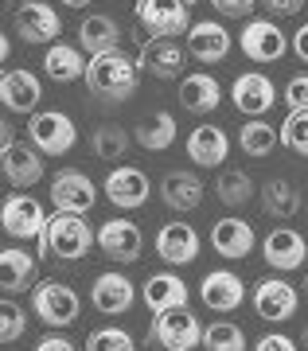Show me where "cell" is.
I'll list each match as a JSON object with an SVG mask.
<instances>
[{
    "label": "cell",
    "mask_w": 308,
    "mask_h": 351,
    "mask_svg": "<svg viewBox=\"0 0 308 351\" xmlns=\"http://www.w3.org/2000/svg\"><path fill=\"white\" fill-rule=\"evenodd\" d=\"M305 4H308V0H305Z\"/></svg>",
    "instance_id": "obj_52"
},
{
    "label": "cell",
    "mask_w": 308,
    "mask_h": 351,
    "mask_svg": "<svg viewBox=\"0 0 308 351\" xmlns=\"http://www.w3.org/2000/svg\"><path fill=\"white\" fill-rule=\"evenodd\" d=\"M24 332H27V313L12 301V297H4V301H0V339H4V343H16Z\"/></svg>",
    "instance_id": "obj_39"
},
{
    "label": "cell",
    "mask_w": 308,
    "mask_h": 351,
    "mask_svg": "<svg viewBox=\"0 0 308 351\" xmlns=\"http://www.w3.org/2000/svg\"><path fill=\"white\" fill-rule=\"evenodd\" d=\"M305 293H308V281H305Z\"/></svg>",
    "instance_id": "obj_51"
},
{
    "label": "cell",
    "mask_w": 308,
    "mask_h": 351,
    "mask_svg": "<svg viewBox=\"0 0 308 351\" xmlns=\"http://www.w3.org/2000/svg\"><path fill=\"white\" fill-rule=\"evenodd\" d=\"M86 351H137V339L117 324H106V328H94L82 343Z\"/></svg>",
    "instance_id": "obj_37"
},
{
    "label": "cell",
    "mask_w": 308,
    "mask_h": 351,
    "mask_svg": "<svg viewBox=\"0 0 308 351\" xmlns=\"http://www.w3.org/2000/svg\"><path fill=\"white\" fill-rule=\"evenodd\" d=\"M230 101L238 106L242 117H265V113L277 106V86H273V78L261 75V71H242V75L230 82Z\"/></svg>",
    "instance_id": "obj_14"
},
{
    "label": "cell",
    "mask_w": 308,
    "mask_h": 351,
    "mask_svg": "<svg viewBox=\"0 0 308 351\" xmlns=\"http://www.w3.org/2000/svg\"><path fill=\"white\" fill-rule=\"evenodd\" d=\"M199 301L207 304L211 313H235L246 304V281L235 269H211L199 281Z\"/></svg>",
    "instance_id": "obj_21"
},
{
    "label": "cell",
    "mask_w": 308,
    "mask_h": 351,
    "mask_svg": "<svg viewBox=\"0 0 308 351\" xmlns=\"http://www.w3.org/2000/svg\"><path fill=\"white\" fill-rule=\"evenodd\" d=\"M277 145H281V129L270 125L265 117H246L242 129H238V149L246 152V156H254V160L270 156Z\"/></svg>",
    "instance_id": "obj_33"
},
{
    "label": "cell",
    "mask_w": 308,
    "mask_h": 351,
    "mask_svg": "<svg viewBox=\"0 0 308 351\" xmlns=\"http://www.w3.org/2000/svg\"><path fill=\"white\" fill-rule=\"evenodd\" d=\"M176 133H180L176 113L172 110H152L145 121L133 129V141L141 145V149H148V152H164V149H172L176 145Z\"/></svg>",
    "instance_id": "obj_31"
},
{
    "label": "cell",
    "mask_w": 308,
    "mask_h": 351,
    "mask_svg": "<svg viewBox=\"0 0 308 351\" xmlns=\"http://www.w3.org/2000/svg\"><path fill=\"white\" fill-rule=\"evenodd\" d=\"M36 351H78V343L74 339H67V336H43V339H36Z\"/></svg>",
    "instance_id": "obj_44"
},
{
    "label": "cell",
    "mask_w": 308,
    "mask_h": 351,
    "mask_svg": "<svg viewBox=\"0 0 308 351\" xmlns=\"http://www.w3.org/2000/svg\"><path fill=\"white\" fill-rule=\"evenodd\" d=\"M137 27L148 39H176L191 32V8L184 0H137Z\"/></svg>",
    "instance_id": "obj_3"
},
{
    "label": "cell",
    "mask_w": 308,
    "mask_h": 351,
    "mask_svg": "<svg viewBox=\"0 0 308 351\" xmlns=\"http://www.w3.org/2000/svg\"><path fill=\"white\" fill-rule=\"evenodd\" d=\"M289 47H293V55L300 63H308V24H300L293 36H289Z\"/></svg>",
    "instance_id": "obj_45"
},
{
    "label": "cell",
    "mask_w": 308,
    "mask_h": 351,
    "mask_svg": "<svg viewBox=\"0 0 308 351\" xmlns=\"http://www.w3.org/2000/svg\"><path fill=\"white\" fill-rule=\"evenodd\" d=\"M32 281H36V258L20 246H4L0 250V289L12 297V293H24Z\"/></svg>",
    "instance_id": "obj_32"
},
{
    "label": "cell",
    "mask_w": 308,
    "mask_h": 351,
    "mask_svg": "<svg viewBox=\"0 0 308 351\" xmlns=\"http://www.w3.org/2000/svg\"><path fill=\"white\" fill-rule=\"evenodd\" d=\"M211 8L226 20H254V8H258V0H211Z\"/></svg>",
    "instance_id": "obj_41"
},
{
    "label": "cell",
    "mask_w": 308,
    "mask_h": 351,
    "mask_svg": "<svg viewBox=\"0 0 308 351\" xmlns=\"http://www.w3.org/2000/svg\"><path fill=\"white\" fill-rule=\"evenodd\" d=\"M86 51L82 47H71V43H51L47 51H43V71H47L51 82H59V86H67V82H78V78H86Z\"/></svg>",
    "instance_id": "obj_29"
},
{
    "label": "cell",
    "mask_w": 308,
    "mask_h": 351,
    "mask_svg": "<svg viewBox=\"0 0 308 351\" xmlns=\"http://www.w3.org/2000/svg\"><path fill=\"white\" fill-rule=\"evenodd\" d=\"M184 4H187V8H191V4H199V0H184Z\"/></svg>",
    "instance_id": "obj_50"
},
{
    "label": "cell",
    "mask_w": 308,
    "mask_h": 351,
    "mask_svg": "<svg viewBox=\"0 0 308 351\" xmlns=\"http://www.w3.org/2000/svg\"><path fill=\"white\" fill-rule=\"evenodd\" d=\"M59 4H67V8H90L94 0H59Z\"/></svg>",
    "instance_id": "obj_48"
},
{
    "label": "cell",
    "mask_w": 308,
    "mask_h": 351,
    "mask_svg": "<svg viewBox=\"0 0 308 351\" xmlns=\"http://www.w3.org/2000/svg\"><path fill=\"white\" fill-rule=\"evenodd\" d=\"M129 145H133L129 129L113 125V121H106V125H98L90 133V152H94L98 160H121L125 152H129Z\"/></svg>",
    "instance_id": "obj_35"
},
{
    "label": "cell",
    "mask_w": 308,
    "mask_h": 351,
    "mask_svg": "<svg viewBox=\"0 0 308 351\" xmlns=\"http://www.w3.org/2000/svg\"><path fill=\"white\" fill-rule=\"evenodd\" d=\"M27 141L36 145L43 156H67L78 141L71 113L62 110H39L36 117H27Z\"/></svg>",
    "instance_id": "obj_5"
},
{
    "label": "cell",
    "mask_w": 308,
    "mask_h": 351,
    "mask_svg": "<svg viewBox=\"0 0 308 351\" xmlns=\"http://www.w3.org/2000/svg\"><path fill=\"white\" fill-rule=\"evenodd\" d=\"M238 47H242V55H246L250 63H277V59H285L293 51L289 47V36L273 20H261V16H254V20L242 24Z\"/></svg>",
    "instance_id": "obj_9"
},
{
    "label": "cell",
    "mask_w": 308,
    "mask_h": 351,
    "mask_svg": "<svg viewBox=\"0 0 308 351\" xmlns=\"http://www.w3.org/2000/svg\"><path fill=\"white\" fill-rule=\"evenodd\" d=\"M156 258L168 265H191L203 250V239H199L196 226H187L184 219H172V223H164L156 230Z\"/></svg>",
    "instance_id": "obj_19"
},
{
    "label": "cell",
    "mask_w": 308,
    "mask_h": 351,
    "mask_svg": "<svg viewBox=\"0 0 308 351\" xmlns=\"http://www.w3.org/2000/svg\"><path fill=\"white\" fill-rule=\"evenodd\" d=\"M4 145H16V125H12V117H4L0 121V149Z\"/></svg>",
    "instance_id": "obj_46"
},
{
    "label": "cell",
    "mask_w": 308,
    "mask_h": 351,
    "mask_svg": "<svg viewBox=\"0 0 308 351\" xmlns=\"http://www.w3.org/2000/svg\"><path fill=\"white\" fill-rule=\"evenodd\" d=\"M106 199L117 207V211H137V207H145L148 195H152V184H148V176L137 168V164H121V168H113L106 176Z\"/></svg>",
    "instance_id": "obj_17"
},
{
    "label": "cell",
    "mask_w": 308,
    "mask_h": 351,
    "mask_svg": "<svg viewBox=\"0 0 308 351\" xmlns=\"http://www.w3.org/2000/svg\"><path fill=\"white\" fill-rule=\"evenodd\" d=\"M98 250L110 258V262H121V265H133L141 262L145 254V234L133 219H106L98 226Z\"/></svg>",
    "instance_id": "obj_13"
},
{
    "label": "cell",
    "mask_w": 308,
    "mask_h": 351,
    "mask_svg": "<svg viewBox=\"0 0 308 351\" xmlns=\"http://www.w3.org/2000/svg\"><path fill=\"white\" fill-rule=\"evenodd\" d=\"M12 32L24 43H55L62 36V16L47 0H24L12 12Z\"/></svg>",
    "instance_id": "obj_11"
},
{
    "label": "cell",
    "mask_w": 308,
    "mask_h": 351,
    "mask_svg": "<svg viewBox=\"0 0 308 351\" xmlns=\"http://www.w3.org/2000/svg\"><path fill=\"white\" fill-rule=\"evenodd\" d=\"M78 47L86 51L90 59L98 55H110V51H121V27L113 16H102V12H90L78 20Z\"/></svg>",
    "instance_id": "obj_27"
},
{
    "label": "cell",
    "mask_w": 308,
    "mask_h": 351,
    "mask_svg": "<svg viewBox=\"0 0 308 351\" xmlns=\"http://www.w3.org/2000/svg\"><path fill=\"white\" fill-rule=\"evenodd\" d=\"M82 82H86L90 98L106 101V106H121V101H129L141 90V66L125 51H110V55L90 59Z\"/></svg>",
    "instance_id": "obj_1"
},
{
    "label": "cell",
    "mask_w": 308,
    "mask_h": 351,
    "mask_svg": "<svg viewBox=\"0 0 308 351\" xmlns=\"http://www.w3.org/2000/svg\"><path fill=\"white\" fill-rule=\"evenodd\" d=\"M250 304H254V313H258L261 320L285 324V320H293L296 308H300V293H296V285H289L285 277H261V281H254Z\"/></svg>",
    "instance_id": "obj_8"
},
{
    "label": "cell",
    "mask_w": 308,
    "mask_h": 351,
    "mask_svg": "<svg viewBox=\"0 0 308 351\" xmlns=\"http://www.w3.org/2000/svg\"><path fill=\"white\" fill-rule=\"evenodd\" d=\"M187 160L199 164V168H219V164H226V156H230V137H226V129L215 125V121H203V125H196L191 133H187Z\"/></svg>",
    "instance_id": "obj_24"
},
{
    "label": "cell",
    "mask_w": 308,
    "mask_h": 351,
    "mask_svg": "<svg viewBox=\"0 0 308 351\" xmlns=\"http://www.w3.org/2000/svg\"><path fill=\"white\" fill-rule=\"evenodd\" d=\"M32 313L47 328H71L82 316V297L67 281H39L32 289Z\"/></svg>",
    "instance_id": "obj_4"
},
{
    "label": "cell",
    "mask_w": 308,
    "mask_h": 351,
    "mask_svg": "<svg viewBox=\"0 0 308 351\" xmlns=\"http://www.w3.org/2000/svg\"><path fill=\"white\" fill-rule=\"evenodd\" d=\"M207 242H211V250L219 254V258L242 262V258H250V250L258 246V234H254V226H250L246 219L226 215V219H215V223H211Z\"/></svg>",
    "instance_id": "obj_18"
},
{
    "label": "cell",
    "mask_w": 308,
    "mask_h": 351,
    "mask_svg": "<svg viewBox=\"0 0 308 351\" xmlns=\"http://www.w3.org/2000/svg\"><path fill=\"white\" fill-rule=\"evenodd\" d=\"M156 191H161L164 207H172V211L187 215V211H196L199 203H203L207 184H203L196 172H187V168H172V172L161 176V188H156Z\"/></svg>",
    "instance_id": "obj_26"
},
{
    "label": "cell",
    "mask_w": 308,
    "mask_h": 351,
    "mask_svg": "<svg viewBox=\"0 0 308 351\" xmlns=\"http://www.w3.org/2000/svg\"><path fill=\"white\" fill-rule=\"evenodd\" d=\"M145 339L164 351H196V348H203V324L196 320L191 308H176V313L156 316Z\"/></svg>",
    "instance_id": "obj_7"
},
{
    "label": "cell",
    "mask_w": 308,
    "mask_h": 351,
    "mask_svg": "<svg viewBox=\"0 0 308 351\" xmlns=\"http://www.w3.org/2000/svg\"><path fill=\"white\" fill-rule=\"evenodd\" d=\"M281 106H285L289 113L308 110V75H293L289 82H285V90H281Z\"/></svg>",
    "instance_id": "obj_40"
},
{
    "label": "cell",
    "mask_w": 308,
    "mask_h": 351,
    "mask_svg": "<svg viewBox=\"0 0 308 351\" xmlns=\"http://www.w3.org/2000/svg\"><path fill=\"white\" fill-rule=\"evenodd\" d=\"M90 246H98V230H90L82 215H51L43 239L36 242V258H59V262H78L86 258Z\"/></svg>",
    "instance_id": "obj_2"
},
{
    "label": "cell",
    "mask_w": 308,
    "mask_h": 351,
    "mask_svg": "<svg viewBox=\"0 0 308 351\" xmlns=\"http://www.w3.org/2000/svg\"><path fill=\"white\" fill-rule=\"evenodd\" d=\"M141 297H145L148 304V313H176V308H187V297H191V289H187L184 277H176V274H148L145 277V285H141Z\"/></svg>",
    "instance_id": "obj_25"
},
{
    "label": "cell",
    "mask_w": 308,
    "mask_h": 351,
    "mask_svg": "<svg viewBox=\"0 0 308 351\" xmlns=\"http://www.w3.org/2000/svg\"><path fill=\"white\" fill-rule=\"evenodd\" d=\"M258 4L270 16H296L300 8H305V0H258Z\"/></svg>",
    "instance_id": "obj_43"
},
{
    "label": "cell",
    "mask_w": 308,
    "mask_h": 351,
    "mask_svg": "<svg viewBox=\"0 0 308 351\" xmlns=\"http://www.w3.org/2000/svg\"><path fill=\"white\" fill-rule=\"evenodd\" d=\"M0 101H4L8 113L36 117L39 101H43V82L32 71H24V66H4V75H0Z\"/></svg>",
    "instance_id": "obj_16"
},
{
    "label": "cell",
    "mask_w": 308,
    "mask_h": 351,
    "mask_svg": "<svg viewBox=\"0 0 308 351\" xmlns=\"http://www.w3.org/2000/svg\"><path fill=\"white\" fill-rule=\"evenodd\" d=\"M47 219L51 215L43 211V203L32 199V195H20V191H12L8 199H4V207H0V226H4V234L8 239H43V230H47Z\"/></svg>",
    "instance_id": "obj_10"
},
{
    "label": "cell",
    "mask_w": 308,
    "mask_h": 351,
    "mask_svg": "<svg viewBox=\"0 0 308 351\" xmlns=\"http://www.w3.org/2000/svg\"><path fill=\"white\" fill-rule=\"evenodd\" d=\"M180 106H184L187 113H215L222 106V86L219 78L207 75V71H191V75H184V82H180Z\"/></svg>",
    "instance_id": "obj_28"
},
{
    "label": "cell",
    "mask_w": 308,
    "mask_h": 351,
    "mask_svg": "<svg viewBox=\"0 0 308 351\" xmlns=\"http://www.w3.org/2000/svg\"><path fill=\"white\" fill-rule=\"evenodd\" d=\"M235 47V36L219 24V20H196L191 32H187V55L203 66H215L222 63Z\"/></svg>",
    "instance_id": "obj_22"
},
{
    "label": "cell",
    "mask_w": 308,
    "mask_h": 351,
    "mask_svg": "<svg viewBox=\"0 0 308 351\" xmlns=\"http://www.w3.org/2000/svg\"><path fill=\"white\" fill-rule=\"evenodd\" d=\"M254 351H300V348H296V339H289L285 332H265V336L254 343Z\"/></svg>",
    "instance_id": "obj_42"
},
{
    "label": "cell",
    "mask_w": 308,
    "mask_h": 351,
    "mask_svg": "<svg viewBox=\"0 0 308 351\" xmlns=\"http://www.w3.org/2000/svg\"><path fill=\"white\" fill-rule=\"evenodd\" d=\"M137 301V285L125 274H98L94 285H90V304L98 308L102 316H125Z\"/></svg>",
    "instance_id": "obj_23"
},
{
    "label": "cell",
    "mask_w": 308,
    "mask_h": 351,
    "mask_svg": "<svg viewBox=\"0 0 308 351\" xmlns=\"http://www.w3.org/2000/svg\"><path fill=\"white\" fill-rule=\"evenodd\" d=\"M94 203H98V188H94V180L86 172L59 168L51 176V207L59 215H82L86 219L94 211Z\"/></svg>",
    "instance_id": "obj_6"
},
{
    "label": "cell",
    "mask_w": 308,
    "mask_h": 351,
    "mask_svg": "<svg viewBox=\"0 0 308 351\" xmlns=\"http://www.w3.org/2000/svg\"><path fill=\"white\" fill-rule=\"evenodd\" d=\"M43 160H47V156H43L32 141H16V145H4V149H0V172H4V180H8L16 191L36 188L39 180H43V172H47Z\"/></svg>",
    "instance_id": "obj_12"
},
{
    "label": "cell",
    "mask_w": 308,
    "mask_h": 351,
    "mask_svg": "<svg viewBox=\"0 0 308 351\" xmlns=\"http://www.w3.org/2000/svg\"><path fill=\"white\" fill-rule=\"evenodd\" d=\"M281 145L308 160V110H296L281 121Z\"/></svg>",
    "instance_id": "obj_38"
},
{
    "label": "cell",
    "mask_w": 308,
    "mask_h": 351,
    "mask_svg": "<svg viewBox=\"0 0 308 351\" xmlns=\"http://www.w3.org/2000/svg\"><path fill=\"white\" fill-rule=\"evenodd\" d=\"M258 203H261V211L270 215V219H293V215L305 207L300 188H296L293 180H285V176H273V180L261 184V188H258Z\"/></svg>",
    "instance_id": "obj_30"
},
{
    "label": "cell",
    "mask_w": 308,
    "mask_h": 351,
    "mask_svg": "<svg viewBox=\"0 0 308 351\" xmlns=\"http://www.w3.org/2000/svg\"><path fill=\"white\" fill-rule=\"evenodd\" d=\"M261 258L277 274H293V269H300L308 262V242L293 226H273L270 234L261 239Z\"/></svg>",
    "instance_id": "obj_15"
},
{
    "label": "cell",
    "mask_w": 308,
    "mask_h": 351,
    "mask_svg": "<svg viewBox=\"0 0 308 351\" xmlns=\"http://www.w3.org/2000/svg\"><path fill=\"white\" fill-rule=\"evenodd\" d=\"M300 348L308 351V324H305V332H300Z\"/></svg>",
    "instance_id": "obj_49"
},
{
    "label": "cell",
    "mask_w": 308,
    "mask_h": 351,
    "mask_svg": "<svg viewBox=\"0 0 308 351\" xmlns=\"http://www.w3.org/2000/svg\"><path fill=\"white\" fill-rule=\"evenodd\" d=\"M254 195H258V188H254L246 168H222L215 176V199H222L226 207H246Z\"/></svg>",
    "instance_id": "obj_34"
},
{
    "label": "cell",
    "mask_w": 308,
    "mask_h": 351,
    "mask_svg": "<svg viewBox=\"0 0 308 351\" xmlns=\"http://www.w3.org/2000/svg\"><path fill=\"white\" fill-rule=\"evenodd\" d=\"M203 351H246V332L235 320H211L203 328Z\"/></svg>",
    "instance_id": "obj_36"
},
{
    "label": "cell",
    "mask_w": 308,
    "mask_h": 351,
    "mask_svg": "<svg viewBox=\"0 0 308 351\" xmlns=\"http://www.w3.org/2000/svg\"><path fill=\"white\" fill-rule=\"evenodd\" d=\"M137 43H141V51H137V66L141 71H148V75L161 78V82L184 75L187 51L176 39H137Z\"/></svg>",
    "instance_id": "obj_20"
},
{
    "label": "cell",
    "mask_w": 308,
    "mask_h": 351,
    "mask_svg": "<svg viewBox=\"0 0 308 351\" xmlns=\"http://www.w3.org/2000/svg\"><path fill=\"white\" fill-rule=\"evenodd\" d=\"M0 59H4V63L12 59V36H0Z\"/></svg>",
    "instance_id": "obj_47"
}]
</instances>
